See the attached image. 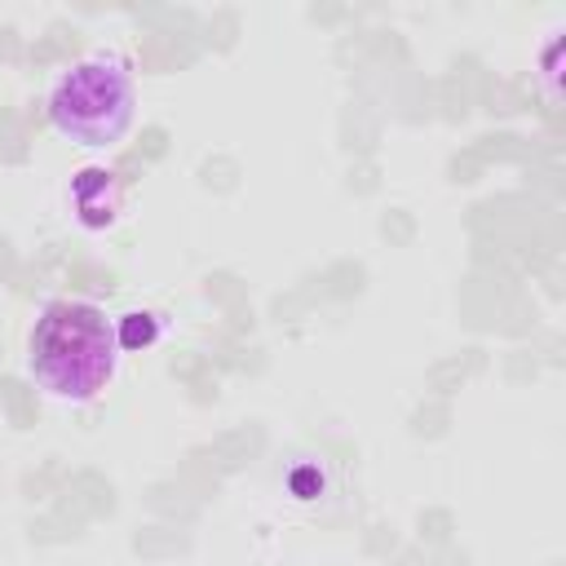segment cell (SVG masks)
<instances>
[{
    "label": "cell",
    "mask_w": 566,
    "mask_h": 566,
    "mask_svg": "<svg viewBox=\"0 0 566 566\" xmlns=\"http://www.w3.org/2000/svg\"><path fill=\"white\" fill-rule=\"evenodd\" d=\"M31 371L57 398H93L115 371V332L102 310L53 301L31 332Z\"/></svg>",
    "instance_id": "1"
},
{
    "label": "cell",
    "mask_w": 566,
    "mask_h": 566,
    "mask_svg": "<svg viewBox=\"0 0 566 566\" xmlns=\"http://www.w3.org/2000/svg\"><path fill=\"white\" fill-rule=\"evenodd\" d=\"M49 119L80 146L119 142L133 119V80L119 57L80 62L49 97Z\"/></svg>",
    "instance_id": "2"
},
{
    "label": "cell",
    "mask_w": 566,
    "mask_h": 566,
    "mask_svg": "<svg viewBox=\"0 0 566 566\" xmlns=\"http://www.w3.org/2000/svg\"><path fill=\"white\" fill-rule=\"evenodd\" d=\"M75 203H80V217H84L88 226H106V221L115 217V181H111V172H102V168L80 172V181H75Z\"/></svg>",
    "instance_id": "3"
},
{
    "label": "cell",
    "mask_w": 566,
    "mask_h": 566,
    "mask_svg": "<svg viewBox=\"0 0 566 566\" xmlns=\"http://www.w3.org/2000/svg\"><path fill=\"white\" fill-rule=\"evenodd\" d=\"M155 340V318L150 314H128L124 318V332H119V345L137 349V345H150Z\"/></svg>",
    "instance_id": "4"
}]
</instances>
